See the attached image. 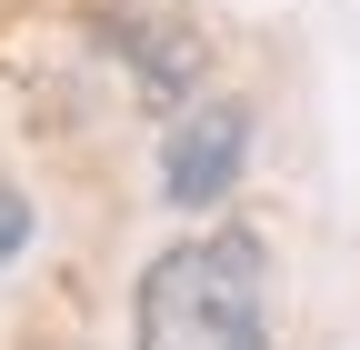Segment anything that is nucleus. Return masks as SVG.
Segmentation results:
<instances>
[{"instance_id": "nucleus-2", "label": "nucleus", "mask_w": 360, "mask_h": 350, "mask_svg": "<svg viewBox=\"0 0 360 350\" xmlns=\"http://www.w3.org/2000/svg\"><path fill=\"white\" fill-rule=\"evenodd\" d=\"M90 40L150 101H200V80H210V30L191 11H170V0H110V11H90Z\"/></svg>"}, {"instance_id": "nucleus-1", "label": "nucleus", "mask_w": 360, "mask_h": 350, "mask_svg": "<svg viewBox=\"0 0 360 350\" xmlns=\"http://www.w3.org/2000/svg\"><path fill=\"white\" fill-rule=\"evenodd\" d=\"M130 350H270V260L250 231L170 240L130 290Z\"/></svg>"}, {"instance_id": "nucleus-4", "label": "nucleus", "mask_w": 360, "mask_h": 350, "mask_svg": "<svg viewBox=\"0 0 360 350\" xmlns=\"http://www.w3.org/2000/svg\"><path fill=\"white\" fill-rule=\"evenodd\" d=\"M20 250H30V200L0 181V260H20Z\"/></svg>"}, {"instance_id": "nucleus-3", "label": "nucleus", "mask_w": 360, "mask_h": 350, "mask_svg": "<svg viewBox=\"0 0 360 350\" xmlns=\"http://www.w3.org/2000/svg\"><path fill=\"white\" fill-rule=\"evenodd\" d=\"M250 170V110L240 101H200L170 120V150H160V200L170 210H220Z\"/></svg>"}]
</instances>
